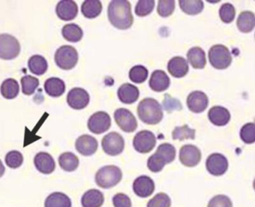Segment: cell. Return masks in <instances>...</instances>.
<instances>
[{"label": "cell", "mask_w": 255, "mask_h": 207, "mask_svg": "<svg viewBox=\"0 0 255 207\" xmlns=\"http://www.w3.org/2000/svg\"><path fill=\"white\" fill-rule=\"evenodd\" d=\"M179 5L182 11L191 15H198L204 7L201 0H180Z\"/></svg>", "instance_id": "cell-33"}, {"label": "cell", "mask_w": 255, "mask_h": 207, "mask_svg": "<svg viewBox=\"0 0 255 207\" xmlns=\"http://www.w3.org/2000/svg\"><path fill=\"white\" fill-rule=\"evenodd\" d=\"M115 207H131V201L125 194H117L113 198Z\"/></svg>", "instance_id": "cell-46"}, {"label": "cell", "mask_w": 255, "mask_h": 207, "mask_svg": "<svg viewBox=\"0 0 255 207\" xmlns=\"http://www.w3.org/2000/svg\"><path fill=\"white\" fill-rule=\"evenodd\" d=\"M189 63L195 69H203L205 67L207 60L204 50L200 47H193L189 50L186 54Z\"/></svg>", "instance_id": "cell-25"}, {"label": "cell", "mask_w": 255, "mask_h": 207, "mask_svg": "<svg viewBox=\"0 0 255 207\" xmlns=\"http://www.w3.org/2000/svg\"><path fill=\"white\" fill-rule=\"evenodd\" d=\"M173 140L183 141L185 139H195V129H191L187 125L177 126L172 133Z\"/></svg>", "instance_id": "cell-34"}, {"label": "cell", "mask_w": 255, "mask_h": 207, "mask_svg": "<svg viewBox=\"0 0 255 207\" xmlns=\"http://www.w3.org/2000/svg\"><path fill=\"white\" fill-rule=\"evenodd\" d=\"M0 92L5 99H15L20 93V86L14 79H7L1 84Z\"/></svg>", "instance_id": "cell-29"}, {"label": "cell", "mask_w": 255, "mask_h": 207, "mask_svg": "<svg viewBox=\"0 0 255 207\" xmlns=\"http://www.w3.org/2000/svg\"><path fill=\"white\" fill-rule=\"evenodd\" d=\"M62 34L65 40L70 42H79L84 36L82 28L76 24H68L63 26Z\"/></svg>", "instance_id": "cell-32"}, {"label": "cell", "mask_w": 255, "mask_h": 207, "mask_svg": "<svg viewBox=\"0 0 255 207\" xmlns=\"http://www.w3.org/2000/svg\"><path fill=\"white\" fill-rule=\"evenodd\" d=\"M138 116L141 121L147 125H156L163 119L162 106L152 98H145L138 104Z\"/></svg>", "instance_id": "cell-2"}, {"label": "cell", "mask_w": 255, "mask_h": 207, "mask_svg": "<svg viewBox=\"0 0 255 207\" xmlns=\"http://www.w3.org/2000/svg\"><path fill=\"white\" fill-rule=\"evenodd\" d=\"M56 14L63 21H70L78 15V6L72 0H63L57 4Z\"/></svg>", "instance_id": "cell-16"}, {"label": "cell", "mask_w": 255, "mask_h": 207, "mask_svg": "<svg viewBox=\"0 0 255 207\" xmlns=\"http://www.w3.org/2000/svg\"><path fill=\"white\" fill-rule=\"evenodd\" d=\"M208 207H233V203L229 197L217 195L210 200Z\"/></svg>", "instance_id": "cell-45"}, {"label": "cell", "mask_w": 255, "mask_h": 207, "mask_svg": "<svg viewBox=\"0 0 255 207\" xmlns=\"http://www.w3.org/2000/svg\"><path fill=\"white\" fill-rule=\"evenodd\" d=\"M115 120L123 131L132 133L138 127L135 116L130 110L121 108L115 112Z\"/></svg>", "instance_id": "cell-10"}, {"label": "cell", "mask_w": 255, "mask_h": 207, "mask_svg": "<svg viewBox=\"0 0 255 207\" xmlns=\"http://www.w3.org/2000/svg\"><path fill=\"white\" fill-rule=\"evenodd\" d=\"M156 153L160 155L167 164H170L175 160L176 149L173 145L169 143H162L158 147Z\"/></svg>", "instance_id": "cell-37"}, {"label": "cell", "mask_w": 255, "mask_h": 207, "mask_svg": "<svg viewBox=\"0 0 255 207\" xmlns=\"http://www.w3.org/2000/svg\"><path fill=\"white\" fill-rule=\"evenodd\" d=\"M28 67L29 71L36 76H42L47 71V61L43 56L36 54L28 59Z\"/></svg>", "instance_id": "cell-27"}, {"label": "cell", "mask_w": 255, "mask_h": 207, "mask_svg": "<svg viewBox=\"0 0 255 207\" xmlns=\"http://www.w3.org/2000/svg\"><path fill=\"white\" fill-rule=\"evenodd\" d=\"M118 97L122 103L130 104L137 102L139 97V91L136 86L127 83L119 88Z\"/></svg>", "instance_id": "cell-21"}, {"label": "cell", "mask_w": 255, "mask_h": 207, "mask_svg": "<svg viewBox=\"0 0 255 207\" xmlns=\"http://www.w3.org/2000/svg\"><path fill=\"white\" fill-rule=\"evenodd\" d=\"M208 58L212 67L218 70L227 69L233 59L229 49L223 45H213L208 52Z\"/></svg>", "instance_id": "cell-5"}, {"label": "cell", "mask_w": 255, "mask_h": 207, "mask_svg": "<svg viewBox=\"0 0 255 207\" xmlns=\"http://www.w3.org/2000/svg\"><path fill=\"white\" fill-rule=\"evenodd\" d=\"M22 93L24 95L31 96L36 92L39 86V80L32 76H25L21 78Z\"/></svg>", "instance_id": "cell-36"}, {"label": "cell", "mask_w": 255, "mask_h": 207, "mask_svg": "<svg viewBox=\"0 0 255 207\" xmlns=\"http://www.w3.org/2000/svg\"><path fill=\"white\" fill-rule=\"evenodd\" d=\"M102 11V3L99 0H86L81 6V12L88 19L98 17Z\"/></svg>", "instance_id": "cell-26"}, {"label": "cell", "mask_w": 255, "mask_h": 207, "mask_svg": "<svg viewBox=\"0 0 255 207\" xmlns=\"http://www.w3.org/2000/svg\"><path fill=\"white\" fill-rule=\"evenodd\" d=\"M60 168L66 172H73L78 168L80 160L72 152H64L59 157Z\"/></svg>", "instance_id": "cell-31"}, {"label": "cell", "mask_w": 255, "mask_h": 207, "mask_svg": "<svg viewBox=\"0 0 255 207\" xmlns=\"http://www.w3.org/2000/svg\"><path fill=\"white\" fill-rule=\"evenodd\" d=\"M108 18L115 28L126 30L131 27L134 17L131 5L127 0H113L108 6Z\"/></svg>", "instance_id": "cell-1"}, {"label": "cell", "mask_w": 255, "mask_h": 207, "mask_svg": "<svg viewBox=\"0 0 255 207\" xmlns=\"http://www.w3.org/2000/svg\"><path fill=\"white\" fill-rule=\"evenodd\" d=\"M5 173V168L4 165L2 164V162L0 160V178L4 175Z\"/></svg>", "instance_id": "cell-48"}, {"label": "cell", "mask_w": 255, "mask_h": 207, "mask_svg": "<svg viewBox=\"0 0 255 207\" xmlns=\"http://www.w3.org/2000/svg\"><path fill=\"white\" fill-rule=\"evenodd\" d=\"M148 71L142 65H136L132 67L129 72V78L134 84H143L147 80Z\"/></svg>", "instance_id": "cell-35"}, {"label": "cell", "mask_w": 255, "mask_h": 207, "mask_svg": "<svg viewBox=\"0 0 255 207\" xmlns=\"http://www.w3.org/2000/svg\"><path fill=\"white\" fill-rule=\"evenodd\" d=\"M104 195L98 190H89L81 199L83 207H101L104 203Z\"/></svg>", "instance_id": "cell-24"}, {"label": "cell", "mask_w": 255, "mask_h": 207, "mask_svg": "<svg viewBox=\"0 0 255 207\" xmlns=\"http://www.w3.org/2000/svg\"><path fill=\"white\" fill-rule=\"evenodd\" d=\"M123 173L119 167L107 165L102 167L96 173V183L102 189H111L122 181Z\"/></svg>", "instance_id": "cell-3"}, {"label": "cell", "mask_w": 255, "mask_h": 207, "mask_svg": "<svg viewBox=\"0 0 255 207\" xmlns=\"http://www.w3.org/2000/svg\"><path fill=\"white\" fill-rule=\"evenodd\" d=\"M164 97H165V99H164V108H165V109H166L168 112L171 111V109L179 110L182 108V106L173 104H175V102H177V100L173 99V98H172V97L168 95V94H166Z\"/></svg>", "instance_id": "cell-47"}, {"label": "cell", "mask_w": 255, "mask_h": 207, "mask_svg": "<svg viewBox=\"0 0 255 207\" xmlns=\"http://www.w3.org/2000/svg\"><path fill=\"white\" fill-rule=\"evenodd\" d=\"M208 96L201 91H195L190 93L186 100V104L191 112L199 113L208 108Z\"/></svg>", "instance_id": "cell-14"}, {"label": "cell", "mask_w": 255, "mask_h": 207, "mask_svg": "<svg viewBox=\"0 0 255 207\" xmlns=\"http://www.w3.org/2000/svg\"><path fill=\"white\" fill-rule=\"evenodd\" d=\"M170 79L164 71L156 70L151 74L149 80V87L151 90L156 93H161L169 89Z\"/></svg>", "instance_id": "cell-19"}, {"label": "cell", "mask_w": 255, "mask_h": 207, "mask_svg": "<svg viewBox=\"0 0 255 207\" xmlns=\"http://www.w3.org/2000/svg\"><path fill=\"white\" fill-rule=\"evenodd\" d=\"M171 199L164 193H159L147 203V207H170Z\"/></svg>", "instance_id": "cell-44"}, {"label": "cell", "mask_w": 255, "mask_h": 207, "mask_svg": "<svg viewBox=\"0 0 255 207\" xmlns=\"http://www.w3.org/2000/svg\"><path fill=\"white\" fill-rule=\"evenodd\" d=\"M155 6L154 0H139L135 6V14L138 16L143 17L151 14Z\"/></svg>", "instance_id": "cell-38"}, {"label": "cell", "mask_w": 255, "mask_h": 207, "mask_svg": "<svg viewBox=\"0 0 255 207\" xmlns=\"http://www.w3.org/2000/svg\"><path fill=\"white\" fill-rule=\"evenodd\" d=\"M102 146L105 153L111 156L120 155L125 148V141L117 132H111L102 138Z\"/></svg>", "instance_id": "cell-7"}, {"label": "cell", "mask_w": 255, "mask_h": 207, "mask_svg": "<svg viewBox=\"0 0 255 207\" xmlns=\"http://www.w3.org/2000/svg\"><path fill=\"white\" fill-rule=\"evenodd\" d=\"M45 207H72V201L63 193H53L46 199Z\"/></svg>", "instance_id": "cell-30"}, {"label": "cell", "mask_w": 255, "mask_h": 207, "mask_svg": "<svg viewBox=\"0 0 255 207\" xmlns=\"http://www.w3.org/2000/svg\"><path fill=\"white\" fill-rule=\"evenodd\" d=\"M156 144V136L149 130L138 132L133 139L134 148L139 153H149L150 151L153 150Z\"/></svg>", "instance_id": "cell-8"}, {"label": "cell", "mask_w": 255, "mask_h": 207, "mask_svg": "<svg viewBox=\"0 0 255 207\" xmlns=\"http://www.w3.org/2000/svg\"><path fill=\"white\" fill-rule=\"evenodd\" d=\"M219 14H220V17L223 22H225L226 24H229L234 21V19H235V7L231 3L226 2L221 6Z\"/></svg>", "instance_id": "cell-39"}, {"label": "cell", "mask_w": 255, "mask_h": 207, "mask_svg": "<svg viewBox=\"0 0 255 207\" xmlns=\"http://www.w3.org/2000/svg\"><path fill=\"white\" fill-rule=\"evenodd\" d=\"M44 89L50 97H59L65 93V83L59 78H49L44 84Z\"/></svg>", "instance_id": "cell-23"}, {"label": "cell", "mask_w": 255, "mask_h": 207, "mask_svg": "<svg viewBox=\"0 0 255 207\" xmlns=\"http://www.w3.org/2000/svg\"><path fill=\"white\" fill-rule=\"evenodd\" d=\"M111 126V118L107 112L100 111L89 117L88 127L89 130L96 134H103Z\"/></svg>", "instance_id": "cell-9"}, {"label": "cell", "mask_w": 255, "mask_h": 207, "mask_svg": "<svg viewBox=\"0 0 255 207\" xmlns=\"http://www.w3.org/2000/svg\"><path fill=\"white\" fill-rule=\"evenodd\" d=\"M175 9V1L173 0H160L158 2L157 12L162 17H169Z\"/></svg>", "instance_id": "cell-42"}, {"label": "cell", "mask_w": 255, "mask_h": 207, "mask_svg": "<svg viewBox=\"0 0 255 207\" xmlns=\"http://www.w3.org/2000/svg\"><path fill=\"white\" fill-rule=\"evenodd\" d=\"M237 25L241 32L245 33L251 32L255 28V14L252 11H242L238 16Z\"/></svg>", "instance_id": "cell-28"}, {"label": "cell", "mask_w": 255, "mask_h": 207, "mask_svg": "<svg viewBox=\"0 0 255 207\" xmlns=\"http://www.w3.org/2000/svg\"><path fill=\"white\" fill-rule=\"evenodd\" d=\"M242 140L247 143L252 144L255 142V123H247L242 126L240 131Z\"/></svg>", "instance_id": "cell-41"}, {"label": "cell", "mask_w": 255, "mask_h": 207, "mask_svg": "<svg viewBox=\"0 0 255 207\" xmlns=\"http://www.w3.org/2000/svg\"><path fill=\"white\" fill-rule=\"evenodd\" d=\"M67 102L68 105L73 109H84L89 104L90 97L85 89L74 88L67 94Z\"/></svg>", "instance_id": "cell-12"}, {"label": "cell", "mask_w": 255, "mask_h": 207, "mask_svg": "<svg viewBox=\"0 0 255 207\" xmlns=\"http://www.w3.org/2000/svg\"><path fill=\"white\" fill-rule=\"evenodd\" d=\"M34 165L42 174H51L55 170V162L52 155L44 151L35 155Z\"/></svg>", "instance_id": "cell-18"}, {"label": "cell", "mask_w": 255, "mask_h": 207, "mask_svg": "<svg viewBox=\"0 0 255 207\" xmlns=\"http://www.w3.org/2000/svg\"><path fill=\"white\" fill-rule=\"evenodd\" d=\"M78 52L71 45L61 46L54 54V61L57 66L60 69L65 71L73 69L78 63Z\"/></svg>", "instance_id": "cell-4"}, {"label": "cell", "mask_w": 255, "mask_h": 207, "mask_svg": "<svg viewBox=\"0 0 255 207\" xmlns=\"http://www.w3.org/2000/svg\"><path fill=\"white\" fill-rule=\"evenodd\" d=\"M98 142L93 136L83 134L76 141V149L80 155L90 156L98 151Z\"/></svg>", "instance_id": "cell-15"}, {"label": "cell", "mask_w": 255, "mask_h": 207, "mask_svg": "<svg viewBox=\"0 0 255 207\" xmlns=\"http://www.w3.org/2000/svg\"><path fill=\"white\" fill-rule=\"evenodd\" d=\"M167 69L171 76L175 78H182L188 73L189 65L187 61L182 57H173L169 60Z\"/></svg>", "instance_id": "cell-20"}, {"label": "cell", "mask_w": 255, "mask_h": 207, "mask_svg": "<svg viewBox=\"0 0 255 207\" xmlns=\"http://www.w3.org/2000/svg\"><path fill=\"white\" fill-rule=\"evenodd\" d=\"M166 164L164 159L157 153L151 155L147 160V168L152 173H159Z\"/></svg>", "instance_id": "cell-43"}, {"label": "cell", "mask_w": 255, "mask_h": 207, "mask_svg": "<svg viewBox=\"0 0 255 207\" xmlns=\"http://www.w3.org/2000/svg\"><path fill=\"white\" fill-rule=\"evenodd\" d=\"M24 162V157L20 151H9L5 157V163L7 166L12 169L20 168Z\"/></svg>", "instance_id": "cell-40"}, {"label": "cell", "mask_w": 255, "mask_h": 207, "mask_svg": "<svg viewBox=\"0 0 255 207\" xmlns=\"http://www.w3.org/2000/svg\"><path fill=\"white\" fill-rule=\"evenodd\" d=\"M20 53V42L13 36L7 33L0 34V58L12 60Z\"/></svg>", "instance_id": "cell-6"}, {"label": "cell", "mask_w": 255, "mask_h": 207, "mask_svg": "<svg viewBox=\"0 0 255 207\" xmlns=\"http://www.w3.org/2000/svg\"><path fill=\"white\" fill-rule=\"evenodd\" d=\"M206 168L210 174L220 177L227 172L229 162L225 155L220 153L210 155L206 161Z\"/></svg>", "instance_id": "cell-11"}, {"label": "cell", "mask_w": 255, "mask_h": 207, "mask_svg": "<svg viewBox=\"0 0 255 207\" xmlns=\"http://www.w3.org/2000/svg\"><path fill=\"white\" fill-rule=\"evenodd\" d=\"M210 121L217 126H224L230 121L231 115L227 108L222 106H214L208 112Z\"/></svg>", "instance_id": "cell-22"}, {"label": "cell", "mask_w": 255, "mask_h": 207, "mask_svg": "<svg viewBox=\"0 0 255 207\" xmlns=\"http://www.w3.org/2000/svg\"><path fill=\"white\" fill-rule=\"evenodd\" d=\"M201 158V151L196 146L191 144L184 145L180 149V161L184 166L189 168L195 167L199 164Z\"/></svg>", "instance_id": "cell-13"}, {"label": "cell", "mask_w": 255, "mask_h": 207, "mask_svg": "<svg viewBox=\"0 0 255 207\" xmlns=\"http://www.w3.org/2000/svg\"><path fill=\"white\" fill-rule=\"evenodd\" d=\"M133 190L137 196L145 199L153 194L155 190V183L153 180L149 177L140 176L134 180L133 183Z\"/></svg>", "instance_id": "cell-17"}]
</instances>
